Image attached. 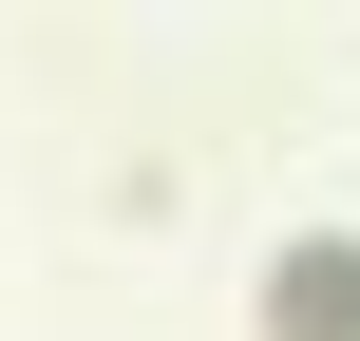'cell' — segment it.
Returning a JSON list of instances; mask_svg holds the SVG:
<instances>
[{"instance_id": "cell-1", "label": "cell", "mask_w": 360, "mask_h": 341, "mask_svg": "<svg viewBox=\"0 0 360 341\" xmlns=\"http://www.w3.org/2000/svg\"><path fill=\"white\" fill-rule=\"evenodd\" d=\"M285 323H304V341L360 323V266H342V247H304V266H285Z\"/></svg>"}]
</instances>
